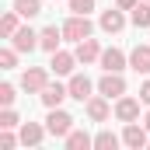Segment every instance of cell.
<instances>
[{
    "instance_id": "6da1fadb",
    "label": "cell",
    "mask_w": 150,
    "mask_h": 150,
    "mask_svg": "<svg viewBox=\"0 0 150 150\" xmlns=\"http://www.w3.org/2000/svg\"><path fill=\"white\" fill-rule=\"evenodd\" d=\"M59 28H63V38H67V42H84V38L94 32V25H91L87 14H70Z\"/></svg>"
},
{
    "instance_id": "7a4b0ae2",
    "label": "cell",
    "mask_w": 150,
    "mask_h": 150,
    "mask_svg": "<svg viewBox=\"0 0 150 150\" xmlns=\"http://www.w3.org/2000/svg\"><path fill=\"white\" fill-rule=\"evenodd\" d=\"M45 129H49V136H59V140H67V136H70V129H74V115H70V112H63V108H49Z\"/></svg>"
},
{
    "instance_id": "3957f363",
    "label": "cell",
    "mask_w": 150,
    "mask_h": 150,
    "mask_svg": "<svg viewBox=\"0 0 150 150\" xmlns=\"http://www.w3.org/2000/svg\"><path fill=\"white\" fill-rule=\"evenodd\" d=\"M122 143L129 150H143L150 147V129L143 122H126V129H122Z\"/></svg>"
},
{
    "instance_id": "277c9868",
    "label": "cell",
    "mask_w": 150,
    "mask_h": 150,
    "mask_svg": "<svg viewBox=\"0 0 150 150\" xmlns=\"http://www.w3.org/2000/svg\"><path fill=\"white\" fill-rule=\"evenodd\" d=\"M45 84H49V70H42V67H28V70L21 74V87H25L28 94H42Z\"/></svg>"
},
{
    "instance_id": "5b68a950",
    "label": "cell",
    "mask_w": 150,
    "mask_h": 150,
    "mask_svg": "<svg viewBox=\"0 0 150 150\" xmlns=\"http://www.w3.org/2000/svg\"><path fill=\"white\" fill-rule=\"evenodd\" d=\"M77 63H80V59H77V52H67V49H56V52H52V59H49V70H52L56 77H70V74H74V67H77Z\"/></svg>"
},
{
    "instance_id": "8992f818",
    "label": "cell",
    "mask_w": 150,
    "mask_h": 150,
    "mask_svg": "<svg viewBox=\"0 0 150 150\" xmlns=\"http://www.w3.org/2000/svg\"><path fill=\"white\" fill-rule=\"evenodd\" d=\"M84 112H87V119H91V122H105L115 108L108 105V98H105V94H91V98L84 101Z\"/></svg>"
},
{
    "instance_id": "52a82bcc",
    "label": "cell",
    "mask_w": 150,
    "mask_h": 150,
    "mask_svg": "<svg viewBox=\"0 0 150 150\" xmlns=\"http://www.w3.org/2000/svg\"><path fill=\"white\" fill-rule=\"evenodd\" d=\"M98 94H105L108 101H112V98H122V94H126V77L105 70V77L98 80Z\"/></svg>"
},
{
    "instance_id": "ba28073f",
    "label": "cell",
    "mask_w": 150,
    "mask_h": 150,
    "mask_svg": "<svg viewBox=\"0 0 150 150\" xmlns=\"http://www.w3.org/2000/svg\"><path fill=\"white\" fill-rule=\"evenodd\" d=\"M140 98H129V94H122V98H115V119L119 122H136L140 119Z\"/></svg>"
},
{
    "instance_id": "9c48e42d",
    "label": "cell",
    "mask_w": 150,
    "mask_h": 150,
    "mask_svg": "<svg viewBox=\"0 0 150 150\" xmlns=\"http://www.w3.org/2000/svg\"><path fill=\"white\" fill-rule=\"evenodd\" d=\"M98 28H101V32H108V35H119V32L126 28V14H122V7H108V11H101Z\"/></svg>"
},
{
    "instance_id": "30bf717a",
    "label": "cell",
    "mask_w": 150,
    "mask_h": 150,
    "mask_svg": "<svg viewBox=\"0 0 150 150\" xmlns=\"http://www.w3.org/2000/svg\"><path fill=\"white\" fill-rule=\"evenodd\" d=\"M98 63H101V70H108V74H122V70L129 67V56H126L119 45H112V49H105V52H101V59H98Z\"/></svg>"
},
{
    "instance_id": "8fae6325",
    "label": "cell",
    "mask_w": 150,
    "mask_h": 150,
    "mask_svg": "<svg viewBox=\"0 0 150 150\" xmlns=\"http://www.w3.org/2000/svg\"><path fill=\"white\" fill-rule=\"evenodd\" d=\"M67 87H70V98L80 101V105H84V101L91 98V91H94V84H91V77H87V74H70Z\"/></svg>"
},
{
    "instance_id": "7c38bea8",
    "label": "cell",
    "mask_w": 150,
    "mask_h": 150,
    "mask_svg": "<svg viewBox=\"0 0 150 150\" xmlns=\"http://www.w3.org/2000/svg\"><path fill=\"white\" fill-rule=\"evenodd\" d=\"M77 59H80V63H84V67H87V63H98V59H101V52H105V49H101V42H98V38H84V42H77Z\"/></svg>"
},
{
    "instance_id": "4fadbf2b",
    "label": "cell",
    "mask_w": 150,
    "mask_h": 150,
    "mask_svg": "<svg viewBox=\"0 0 150 150\" xmlns=\"http://www.w3.org/2000/svg\"><path fill=\"white\" fill-rule=\"evenodd\" d=\"M38 98H42V105H45V108H59V105H63V98H70V87L56 80V84H45V91H42Z\"/></svg>"
},
{
    "instance_id": "5bb4252c",
    "label": "cell",
    "mask_w": 150,
    "mask_h": 150,
    "mask_svg": "<svg viewBox=\"0 0 150 150\" xmlns=\"http://www.w3.org/2000/svg\"><path fill=\"white\" fill-rule=\"evenodd\" d=\"M11 45H14L18 52H32V49H38V32H32L28 25H21V28L11 35Z\"/></svg>"
},
{
    "instance_id": "9a60e30c",
    "label": "cell",
    "mask_w": 150,
    "mask_h": 150,
    "mask_svg": "<svg viewBox=\"0 0 150 150\" xmlns=\"http://www.w3.org/2000/svg\"><path fill=\"white\" fill-rule=\"evenodd\" d=\"M59 42H63V28H56V25H49V28L38 32V49H45L49 56L59 49Z\"/></svg>"
},
{
    "instance_id": "2e32d148",
    "label": "cell",
    "mask_w": 150,
    "mask_h": 150,
    "mask_svg": "<svg viewBox=\"0 0 150 150\" xmlns=\"http://www.w3.org/2000/svg\"><path fill=\"white\" fill-rule=\"evenodd\" d=\"M45 133H49V129L38 126V122H21V133H18V136H21L25 147H38V143L45 140Z\"/></svg>"
},
{
    "instance_id": "e0dca14e",
    "label": "cell",
    "mask_w": 150,
    "mask_h": 150,
    "mask_svg": "<svg viewBox=\"0 0 150 150\" xmlns=\"http://www.w3.org/2000/svg\"><path fill=\"white\" fill-rule=\"evenodd\" d=\"M129 67L136 74H150V45H136L129 52Z\"/></svg>"
},
{
    "instance_id": "ac0fdd59",
    "label": "cell",
    "mask_w": 150,
    "mask_h": 150,
    "mask_svg": "<svg viewBox=\"0 0 150 150\" xmlns=\"http://www.w3.org/2000/svg\"><path fill=\"white\" fill-rule=\"evenodd\" d=\"M18 28H21V14H18V11L11 7V11H7V14L0 18V35H4V38H11L14 32H18Z\"/></svg>"
},
{
    "instance_id": "d6986e66",
    "label": "cell",
    "mask_w": 150,
    "mask_h": 150,
    "mask_svg": "<svg viewBox=\"0 0 150 150\" xmlns=\"http://www.w3.org/2000/svg\"><path fill=\"white\" fill-rule=\"evenodd\" d=\"M129 21H133L136 28H150V0H143V4H136V7L129 11Z\"/></svg>"
},
{
    "instance_id": "ffe728a7",
    "label": "cell",
    "mask_w": 150,
    "mask_h": 150,
    "mask_svg": "<svg viewBox=\"0 0 150 150\" xmlns=\"http://www.w3.org/2000/svg\"><path fill=\"white\" fill-rule=\"evenodd\" d=\"M67 147H70V150H87V147H94V136H87L84 129H70Z\"/></svg>"
},
{
    "instance_id": "44dd1931",
    "label": "cell",
    "mask_w": 150,
    "mask_h": 150,
    "mask_svg": "<svg viewBox=\"0 0 150 150\" xmlns=\"http://www.w3.org/2000/svg\"><path fill=\"white\" fill-rule=\"evenodd\" d=\"M119 143H122V136H115L112 129H101V133L94 136V150H115Z\"/></svg>"
},
{
    "instance_id": "7402d4cb",
    "label": "cell",
    "mask_w": 150,
    "mask_h": 150,
    "mask_svg": "<svg viewBox=\"0 0 150 150\" xmlns=\"http://www.w3.org/2000/svg\"><path fill=\"white\" fill-rule=\"evenodd\" d=\"M14 11L21 18H35V14H42V0H14Z\"/></svg>"
},
{
    "instance_id": "603a6c76",
    "label": "cell",
    "mask_w": 150,
    "mask_h": 150,
    "mask_svg": "<svg viewBox=\"0 0 150 150\" xmlns=\"http://www.w3.org/2000/svg\"><path fill=\"white\" fill-rule=\"evenodd\" d=\"M0 129H21V119H18L14 108H4L0 112Z\"/></svg>"
},
{
    "instance_id": "cb8c5ba5",
    "label": "cell",
    "mask_w": 150,
    "mask_h": 150,
    "mask_svg": "<svg viewBox=\"0 0 150 150\" xmlns=\"http://www.w3.org/2000/svg\"><path fill=\"white\" fill-rule=\"evenodd\" d=\"M0 67L4 70H14L18 67V49L11 45V49H0Z\"/></svg>"
},
{
    "instance_id": "d4e9b609",
    "label": "cell",
    "mask_w": 150,
    "mask_h": 150,
    "mask_svg": "<svg viewBox=\"0 0 150 150\" xmlns=\"http://www.w3.org/2000/svg\"><path fill=\"white\" fill-rule=\"evenodd\" d=\"M21 143V136H14L11 129H0V150H14Z\"/></svg>"
},
{
    "instance_id": "484cf974",
    "label": "cell",
    "mask_w": 150,
    "mask_h": 150,
    "mask_svg": "<svg viewBox=\"0 0 150 150\" xmlns=\"http://www.w3.org/2000/svg\"><path fill=\"white\" fill-rule=\"evenodd\" d=\"M70 4V14H91L94 11V0H67Z\"/></svg>"
},
{
    "instance_id": "4316f807",
    "label": "cell",
    "mask_w": 150,
    "mask_h": 150,
    "mask_svg": "<svg viewBox=\"0 0 150 150\" xmlns=\"http://www.w3.org/2000/svg\"><path fill=\"white\" fill-rule=\"evenodd\" d=\"M14 98H18V94H14V87H11V84H0V105H4V108H11V105H14Z\"/></svg>"
},
{
    "instance_id": "83f0119b",
    "label": "cell",
    "mask_w": 150,
    "mask_h": 150,
    "mask_svg": "<svg viewBox=\"0 0 150 150\" xmlns=\"http://www.w3.org/2000/svg\"><path fill=\"white\" fill-rule=\"evenodd\" d=\"M140 101H143V105H150V80H143V84H140Z\"/></svg>"
},
{
    "instance_id": "f1b7e54d",
    "label": "cell",
    "mask_w": 150,
    "mask_h": 150,
    "mask_svg": "<svg viewBox=\"0 0 150 150\" xmlns=\"http://www.w3.org/2000/svg\"><path fill=\"white\" fill-rule=\"evenodd\" d=\"M136 4H140V0H115V7H122V11H133Z\"/></svg>"
},
{
    "instance_id": "f546056e",
    "label": "cell",
    "mask_w": 150,
    "mask_h": 150,
    "mask_svg": "<svg viewBox=\"0 0 150 150\" xmlns=\"http://www.w3.org/2000/svg\"><path fill=\"white\" fill-rule=\"evenodd\" d=\"M143 126H147V129H150V112H147V115H143Z\"/></svg>"
}]
</instances>
